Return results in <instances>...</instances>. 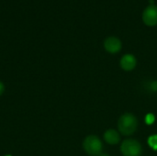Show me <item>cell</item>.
<instances>
[{"label":"cell","mask_w":157,"mask_h":156,"mask_svg":"<svg viewBox=\"0 0 157 156\" xmlns=\"http://www.w3.org/2000/svg\"><path fill=\"white\" fill-rule=\"evenodd\" d=\"M143 20L147 26H155L157 24V6L150 5L143 14Z\"/></svg>","instance_id":"277c9868"},{"label":"cell","mask_w":157,"mask_h":156,"mask_svg":"<svg viewBox=\"0 0 157 156\" xmlns=\"http://www.w3.org/2000/svg\"><path fill=\"white\" fill-rule=\"evenodd\" d=\"M150 88L152 91L155 92L157 91V81H153L151 84H150Z\"/></svg>","instance_id":"30bf717a"},{"label":"cell","mask_w":157,"mask_h":156,"mask_svg":"<svg viewBox=\"0 0 157 156\" xmlns=\"http://www.w3.org/2000/svg\"><path fill=\"white\" fill-rule=\"evenodd\" d=\"M148 145L155 151H157V134L152 135L148 138Z\"/></svg>","instance_id":"ba28073f"},{"label":"cell","mask_w":157,"mask_h":156,"mask_svg":"<svg viewBox=\"0 0 157 156\" xmlns=\"http://www.w3.org/2000/svg\"><path fill=\"white\" fill-rule=\"evenodd\" d=\"M136 58L132 54H125L121 60V67L125 71H132L136 66Z\"/></svg>","instance_id":"8992f818"},{"label":"cell","mask_w":157,"mask_h":156,"mask_svg":"<svg viewBox=\"0 0 157 156\" xmlns=\"http://www.w3.org/2000/svg\"><path fill=\"white\" fill-rule=\"evenodd\" d=\"M138 127V120L136 117L131 113H125L121 116L118 121L119 131L126 136L132 135L135 132Z\"/></svg>","instance_id":"6da1fadb"},{"label":"cell","mask_w":157,"mask_h":156,"mask_svg":"<svg viewBox=\"0 0 157 156\" xmlns=\"http://www.w3.org/2000/svg\"><path fill=\"white\" fill-rule=\"evenodd\" d=\"M6 156H10V155H6Z\"/></svg>","instance_id":"4fadbf2b"},{"label":"cell","mask_w":157,"mask_h":156,"mask_svg":"<svg viewBox=\"0 0 157 156\" xmlns=\"http://www.w3.org/2000/svg\"><path fill=\"white\" fill-rule=\"evenodd\" d=\"M104 47L109 53H117L121 49V41L116 37H109L105 40Z\"/></svg>","instance_id":"5b68a950"},{"label":"cell","mask_w":157,"mask_h":156,"mask_svg":"<svg viewBox=\"0 0 157 156\" xmlns=\"http://www.w3.org/2000/svg\"><path fill=\"white\" fill-rule=\"evenodd\" d=\"M104 140L107 143L115 145L120 143L121 141V135L120 133L115 130H108L104 133Z\"/></svg>","instance_id":"52a82bcc"},{"label":"cell","mask_w":157,"mask_h":156,"mask_svg":"<svg viewBox=\"0 0 157 156\" xmlns=\"http://www.w3.org/2000/svg\"><path fill=\"white\" fill-rule=\"evenodd\" d=\"M4 90H5V86H4V85L0 82V96L3 94V92H4Z\"/></svg>","instance_id":"8fae6325"},{"label":"cell","mask_w":157,"mask_h":156,"mask_svg":"<svg viewBox=\"0 0 157 156\" xmlns=\"http://www.w3.org/2000/svg\"><path fill=\"white\" fill-rule=\"evenodd\" d=\"M145 123L147 124V125H152L155 121V115L154 114H152V113H149V114H147L146 116H145Z\"/></svg>","instance_id":"9c48e42d"},{"label":"cell","mask_w":157,"mask_h":156,"mask_svg":"<svg viewBox=\"0 0 157 156\" xmlns=\"http://www.w3.org/2000/svg\"><path fill=\"white\" fill-rule=\"evenodd\" d=\"M83 147L89 155L99 156L102 154L103 143L98 137L95 135H90L85 139Z\"/></svg>","instance_id":"7a4b0ae2"},{"label":"cell","mask_w":157,"mask_h":156,"mask_svg":"<svg viewBox=\"0 0 157 156\" xmlns=\"http://www.w3.org/2000/svg\"><path fill=\"white\" fill-rule=\"evenodd\" d=\"M99 156H109L108 154H101Z\"/></svg>","instance_id":"7c38bea8"},{"label":"cell","mask_w":157,"mask_h":156,"mask_svg":"<svg viewBox=\"0 0 157 156\" xmlns=\"http://www.w3.org/2000/svg\"><path fill=\"white\" fill-rule=\"evenodd\" d=\"M121 152L123 156H141L143 148L139 142L129 139L122 142L121 145Z\"/></svg>","instance_id":"3957f363"}]
</instances>
